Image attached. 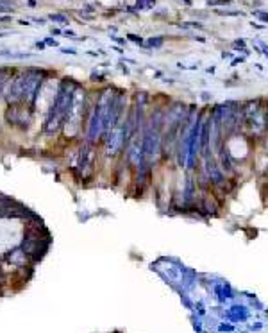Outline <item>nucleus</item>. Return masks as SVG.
<instances>
[{"label":"nucleus","instance_id":"obj_1","mask_svg":"<svg viewBox=\"0 0 268 333\" xmlns=\"http://www.w3.org/2000/svg\"><path fill=\"white\" fill-rule=\"evenodd\" d=\"M75 90L77 86L70 79H65L59 84L56 99H54L52 106L48 110L47 122H45V133L47 135H52L59 127L65 126V122L68 120V115H70V110H72L73 99H75Z\"/></svg>","mask_w":268,"mask_h":333},{"label":"nucleus","instance_id":"obj_2","mask_svg":"<svg viewBox=\"0 0 268 333\" xmlns=\"http://www.w3.org/2000/svg\"><path fill=\"white\" fill-rule=\"evenodd\" d=\"M93 163H95V149H93V144L88 142V144L82 145L81 152H79V161H77V174L79 178L88 179L93 174Z\"/></svg>","mask_w":268,"mask_h":333},{"label":"nucleus","instance_id":"obj_3","mask_svg":"<svg viewBox=\"0 0 268 333\" xmlns=\"http://www.w3.org/2000/svg\"><path fill=\"white\" fill-rule=\"evenodd\" d=\"M41 81H43V72H39V70H29V72H25L24 99L29 102V104H34L36 99H38Z\"/></svg>","mask_w":268,"mask_h":333},{"label":"nucleus","instance_id":"obj_4","mask_svg":"<svg viewBox=\"0 0 268 333\" xmlns=\"http://www.w3.org/2000/svg\"><path fill=\"white\" fill-rule=\"evenodd\" d=\"M24 88H25V74H18L15 79L7 82V90H5V99L9 104H16L24 99Z\"/></svg>","mask_w":268,"mask_h":333},{"label":"nucleus","instance_id":"obj_5","mask_svg":"<svg viewBox=\"0 0 268 333\" xmlns=\"http://www.w3.org/2000/svg\"><path fill=\"white\" fill-rule=\"evenodd\" d=\"M5 258L13 263V265L20 267V265H25L27 263V260H29V256L25 255V251L22 249V247H16V249H13V251H9L7 255H5Z\"/></svg>","mask_w":268,"mask_h":333},{"label":"nucleus","instance_id":"obj_6","mask_svg":"<svg viewBox=\"0 0 268 333\" xmlns=\"http://www.w3.org/2000/svg\"><path fill=\"white\" fill-rule=\"evenodd\" d=\"M25 111H20L16 110V108H9V111H7V120L11 122V124H25L27 126V120L29 118H22L20 115H24Z\"/></svg>","mask_w":268,"mask_h":333},{"label":"nucleus","instance_id":"obj_7","mask_svg":"<svg viewBox=\"0 0 268 333\" xmlns=\"http://www.w3.org/2000/svg\"><path fill=\"white\" fill-rule=\"evenodd\" d=\"M15 7V2H11V0H0V13H11V11Z\"/></svg>","mask_w":268,"mask_h":333},{"label":"nucleus","instance_id":"obj_8","mask_svg":"<svg viewBox=\"0 0 268 333\" xmlns=\"http://www.w3.org/2000/svg\"><path fill=\"white\" fill-rule=\"evenodd\" d=\"M7 81H11V79L7 77V74L0 72V95H2V92H4V88L7 86Z\"/></svg>","mask_w":268,"mask_h":333},{"label":"nucleus","instance_id":"obj_9","mask_svg":"<svg viewBox=\"0 0 268 333\" xmlns=\"http://www.w3.org/2000/svg\"><path fill=\"white\" fill-rule=\"evenodd\" d=\"M161 43H163V38H152V39H150V41H149L150 47H159V45H161Z\"/></svg>","mask_w":268,"mask_h":333},{"label":"nucleus","instance_id":"obj_10","mask_svg":"<svg viewBox=\"0 0 268 333\" xmlns=\"http://www.w3.org/2000/svg\"><path fill=\"white\" fill-rule=\"evenodd\" d=\"M50 20H54V22H67V18L63 15H52L50 16Z\"/></svg>","mask_w":268,"mask_h":333},{"label":"nucleus","instance_id":"obj_11","mask_svg":"<svg viewBox=\"0 0 268 333\" xmlns=\"http://www.w3.org/2000/svg\"><path fill=\"white\" fill-rule=\"evenodd\" d=\"M127 38H129L131 41H134V43H141V38H139V36H134V34H129Z\"/></svg>","mask_w":268,"mask_h":333},{"label":"nucleus","instance_id":"obj_12","mask_svg":"<svg viewBox=\"0 0 268 333\" xmlns=\"http://www.w3.org/2000/svg\"><path fill=\"white\" fill-rule=\"evenodd\" d=\"M61 52L63 54H72V56H73V54H75V50H73V48H63Z\"/></svg>","mask_w":268,"mask_h":333},{"label":"nucleus","instance_id":"obj_13","mask_svg":"<svg viewBox=\"0 0 268 333\" xmlns=\"http://www.w3.org/2000/svg\"><path fill=\"white\" fill-rule=\"evenodd\" d=\"M258 16L261 20H265V22H268V15H263V13H258Z\"/></svg>","mask_w":268,"mask_h":333},{"label":"nucleus","instance_id":"obj_14","mask_svg":"<svg viewBox=\"0 0 268 333\" xmlns=\"http://www.w3.org/2000/svg\"><path fill=\"white\" fill-rule=\"evenodd\" d=\"M47 45H58V41H54V39H47Z\"/></svg>","mask_w":268,"mask_h":333},{"label":"nucleus","instance_id":"obj_15","mask_svg":"<svg viewBox=\"0 0 268 333\" xmlns=\"http://www.w3.org/2000/svg\"><path fill=\"white\" fill-rule=\"evenodd\" d=\"M267 129H268V108H267Z\"/></svg>","mask_w":268,"mask_h":333}]
</instances>
